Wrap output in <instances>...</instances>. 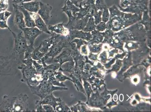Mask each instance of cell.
Returning a JSON list of instances; mask_svg holds the SVG:
<instances>
[{"mask_svg":"<svg viewBox=\"0 0 151 112\" xmlns=\"http://www.w3.org/2000/svg\"><path fill=\"white\" fill-rule=\"evenodd\" d=\"M0 28L2 29L7 28L11 32L12 31L7 24V21H0Z\"/></svg>","mask_w":151,"mask_h":112,"instance_id":"37","label":"cell"},{"mask_svg":"<svg viewBox=\"0 0 151 112\" xmlns=\"http://www.w3.org/2000/svg\"><path fill=\"white\" fill-rule=\"evenodd\" d=\"M48 28L49 31L63 36L68 37L69 30L65 27L64 23H59L54 26L49 25Z\"/></svg>","mask_w":151,"mask_h":112,"instance_id":"14","label":"cell"},{"mask_svg":"<svg viewBox=\"0 0 151 112\" xmlns=\"http://www.w3.org/2000/svg\"><path fill=\"white\" fill-rule=\"evenodd\" d=\"M90 18L89 16H86L82 19H76L75 21L68 27V29L69 30L82 29L86 26Z\"/></svg>","mask_w":151,"mask_h":112,"instance_id":"17","label":"cell"},{"mask_svg":"<svg viewBox=\"0 0 151 112\" xmlns=\"http://www.w3.org/2000/svg\"><path fill=\"white\" fill-rule=\"evenodd\" d=\"M40 0H13L12 2L13 4H16L18 5H20L23 3L31 2L32 1H40Z\"/></svg>","mask_w":151,"mask_h":112,"instance_id":"36","label":"cell"},{"mask_svg":"<svg viewBox=\"0 0 151 112\" xmlns=\"http://www.w3.org/2000/svg\"><path fill=\"white\" fill-rule=\"evenodd\" d=\"M150 2V0H130L129 6L122 11L133 14H142L144 11L149 10Z\"/></svg>","mask_w":151,"mask_h":112,"instance_id":"5","label":"cell"},{"mask_svg":"<svg viewBox=\"0 0 151 112\" xmlns=\"http://www.w3.org/2000/svg\"><path fill=\"white\" fill-rule=\"evenodd\" d=\"M130 0H120V4L118 5L119 9L121 11L126 9L130 5Z\"/></svg>","mask_w":151,"mask_h":112,"instance_id":"31","label":"cell"},{"mask_svg":"<svg viewBox=\"0 0 151 112\" xmlns=\"http://www.w3.org/2000/svg\"><path fill=\"white\" fill-rule=\"evenodd\" d=\"M55 110V112L67 111L68 108L65 103L62 101L56 106Z\"/></svg>","mask_w":151,"mask_h":112,"instance_id":"25","label":"cell"},{"mask_svg":"<svg viewBox=\"0 0 151 112\" xmlns=\"http://www.w3.org/2000/svg\"><path fill=\"white\" fill-rule=\"evenodd\" d=\"M29 13L32 18L34 20L36 27L42 33L51 35V33L48 28L47 25L45 23L40 15L37 13Z\"/></svg>","mask_w":151,"mask_h":112,"instance_id":"11","label":"cell"},{"mask_svg":"<svg viewBox=\"0 0 151 112\" xmlns=\"http://www.w3.org/2000/svg\"><path fill=\"white\" fill-rule=\"evenodd\" d=\"M9 0H0V13L6 11L9 7Z\"/></svg>","mask_w":151,"mask_h":112,"instance_id":"29","label":"cell"},{"mask_svg":"<svg viewBox=\"0 0 151 112\" xmlns=\"http://www.w3.org/2000/svg\"><path fill=\"white\" fill-rule=\"evenodd\" d=\"M68 54L66 51H63L61 53L53 58L52 63H58L60 64V67L61 65L66 62L68 60Z\"/></svg>","mask_w":151,"mask_h":112,"instance_id":"20","label":"cell"},{"mask_svg":"<svg viewBox=\"0 0 151 112\" xmlns=\"http://www.w3.org/2000/svg\"><path fill=\"white\" fill-rule=\"evenodd\" d=\"M68 37L63 36L61 40L53 45L44 57L41 60L40 63L45 62L47 65L52 63L53 58L58 55L64 47H66Z\"/></svg>","mask_w":151,"mask_h":112,"instance_id":"4","label":"cell"},{"mask_svg":"<svg viewBox=\"0 0 151 112\" xmlns=\"http://www.w3.org/2000/svg\"><path fill=\"white\" fill-rule=\"evenodd\" d=\"M51 36L42 42L39 45V50L46 55L51 47L54 44L60 41L63 37V35L51 32Z\"/></svg>","mask_w":151,"mask_h":112,"instance_id":"8","label":"cell"},{"mask_svg":"<svg viewBox=\"0 0 151 112\" xmlns=\"http://www.w3.org/2000/svg\"><path fill=\"white\" fill-rule=\"evenodd\" d=\"M108 9L110 11V17L106 26L114 30L125 28L142 20V14H133L121 11L116 5H114Z\"/></svg>","mask_w":151,"mask_h":112,"instance_id":"1","label":"cell"},{"mask_svg":"<svg viewBox=\"0 0 151 112\" xmlns=\"http://www.w3.org/2000/svg\"><path fill=\"white\" fill-rule=\"evenodd\" d=\"M11 32L14 40V47L12 52L19 55H24L28 45L27 40L24 38L23 31H21L17 34H16L13 31Z\"/></svg>","mask_w":151,"mask_h":112,"instance_id":"6","label":"cell"},{"mask_svg":"<svg viewBox=\"0 0 151 112\" xmlns=\"http://www.w3.org/2000/svg\"><path fill=\"white\" fill-rule=\"evenodd\" d=\"M103 11L99 10L97 11L93 16L94 17L95 24L97 25L102 21V16Z\"/></svg>","mask_w":151,"mask_h":112,"instance_id":"27","label":"cell"},{"mask_svg":"<svg viewBox=\"0 0 151 112\" xmlns=\"http://www.w3.org/2000/svg\"><path fill=\"white\" fill-rule=\"evenodd\" d=\"M18 69L22 76L21 82L26 83L28 87L37 86L44 80L42 74L38 73L33 65H27L22 63Z\"/></svg>","mask_w":151,"mask_h":112,"instance_id":"2","label":"cell"},{"mask_svg":"<svg viewBox=\"0 0 151 112\" xmlns=\"http://www.w3.org/2000/svg\"><path fill=\"white\" fill-rule=\"evenodd\" d=\"M95 2V5L97 11H103L104 8L107 7L105 0H96Z\"/></svg>","mask_w":151,"mask_h":112,"instance_id":"26","label":"cell"},{"mask_svg":"<svg viewBox=\"0 0 151 112\" xmlns=\"http://www.w3.org/2000/svg\"><path fill=\"white\" fill-rule=\"evenodd\" d=\"M97 26L96 28L97 30H104L106 27V23L104 22H101Z\"/></svg>","mask_w":151,"mask_h":112,"instance_id":"38","label":"cell"},{"mask_svg":"<svg viewBox=\"0 0 151 112\" xmlns=\"http://www.w3.org/2000/svg\"><path fill=\"white\" fill-rule=\"evenodd\" d=\"M53 74L55 78L60 82L63 83L65 80L68 79L66 76L63 74L62 71L59 69L55 71Z\"/></svg>","mask_w":151,"mask_h":112,"instance_id":"23","label":"cell"},{"mask_svg":"<svg viewBox=\"0 0 151 112\" xmlns=\"http://www.w3.org/2000/svg\"><path fill=\"white\" fill-rule=\"evenodd\" d=\"M45 112H55L53 106L48 104L42 105Z\"/></svg>","mask_w":151,"mask_h":112,"instance_id":"35","label":"cell"},{"mask_svg":"<svg viewBox=\"0 0 151 112\" xmlns=\"http://www.w3.org/2000/svg\"><path fill=\"white\" fill-rule=\"evenodd\" d=\"M48 80L50 82L51 84L55 86L65 87V85L63 84V83L60 82L57 80L55 77L54 74L51 75L49 77Z\"/></svg>","mask_w":151,"mask_h":112,"instance_id":"24","label":"cell"},{"mask_svg":"<svg viewBox=\"0 0 151 112\" xmlns=\"http://www.w3.org/2000/svg\"><path fill=\"white\" fill-rule=\"evenodd\" d=\"M0 111L12 112V99L7 95L4 96L3 101L0 104Z\"/></svg>","mask_w":151,"mask_h":112,"instance_id":"19","label":"cell"},{"mask_svg":"<svg viewBox=\"0 0 151 112\" xmlns=\"http://www.w3.org/2000/svg\"><path fill=\"white\" fill-rule=\"evenodd\" d=\"M75 6L79 8L83 1L86 0H69Z\"/></svg>","mask_w":151,"mask_h":112,"instance_id":"39","label":"cell"},{"mask_svg":"<svg viewBox=\"0 0 151 112\" xmlns=\"http://www.w3.org/2000/svg\"><path fill=\"white\" fill-rule=\"evenodd\" d=\"M29 87L32 94L37 96L40 98V100L52 93L53 91L67 89L65 87L55 86L53 85L48 80H43L38 85L35 86H29Z\"/></svg>","mask_w":151,"mask_h":112,"instance_id":"3","label":"cell"},{"mask_svg":"<svg viewBox=\"0 0 151 112\" xmlns=\"http://www.w3.org/2000/svg\"><path fill=\"white\" fill-rule=\"evenodd\" d=\"M29 97L26 94H21L12 99V112L29 111L28 101Z\"/></svg>","mask_w":151,"mask_h":112,"instance_id":"7","label":"cell"},{"mask_svg":"<svg viewBox=\"0 0 151 112\" xmlns=\"http://www.w3.org/2000/svg\"><path fill=\"white\" fill-rule=\"evenodd\" d=\"M110 17V13L109 9L107 7L103 9L102 13V21L104 22H108L109 20Z\"/></svg>","mask_w":151,"mask_h":112,"instance_id":"28","label":"cell"},{"mask_svg":"<svg viewBox=\"0 0 151 112\" xmlns=\"http://www.w3.org/2000/svg\"><path fill=\"white\" fill-rule=\"evenodd\" d=\"M35 104L36 106L35 111L45 112L40 100H37L36 101Z\"/></svg>","mask_w":151,"mask_h":112,"instance_id":"33","label":"cell"},{"mask_svg":"<svg viewBox=\"0 0 151 112\" xmlns=\"http://www.w3.org/2000/svg\"><path fill=\"white\" fill-rule=\"evenodd\" d=\"M40 101L42 105L48 104L50 105L53 106L54 109L56 106L62 101L61 98L55 97L53 95V93L47 96L43 99L40 100Z\"/></svg>","mask_w":151,"mask_h":112,"instance_id":"15","label":"cell"},{"mask_svg":"<svg viewBox=\"0 0 151 112\" xmlns=\"http://www.w3.org/2000/svg\"><path fill=\"white\" fill-rule=\"evenodd\" d=\"M52 6L49 4H45L40 1V9L38 14L48 25L49 20L52 17Z\"/></svg>","mask_w":151,"mask_h":112,"instance_id":"10","label":"cell"},{"mask_svg":"<svg viewBox=\"0 0 151 112\" xmlns=\"http://www.w3.org/2000/svg\"><path fill=\"white\" fill-rule=\"evenodd\" d=\"M40 46L35 48L32 55V58L34 60L40 61L41 60L45 55L39 50Z\"/></svg>","mask_w":151,"mask_h":112,"instance_id":"21","label":"cell"},{"mask_svg":"<svg viewBox=\"0 0 151 112\" xmlns=\"http://www.w3.org/2000/svg\"><path fill=\"white\" fill-rule=\"evenodd\" d=\"M94 1H95L96 0H94Z\"/></svg>","mask_w":151,"mask_h":112,"instance_id":"40","label":"cell"},{"mask_svg":"<svg viewBox=\"0 0 151 112\" xmlns=\"http://www.w3.org/2000/svg\"><path fill=\"white\" fill-rule=\"evenodd\" d=\"M19 9L23 13L24 16V21H25L26 27H35V24L33 19L32 18L29 12L26 10L22 6L18 5Z\"/></svg>","mask_w":151,"mask_h":112,"instance_id":"18","label":"cell"},{"mask_svg":"<svg viewBox=\"0 0 151 112\" xmlns=\"http://www.w3.org/2000/svg\"><path fill=\"white\" fill-rule=\"evenodd\" d=\"M43 65L44 70L42 73L44 80H48L50 76L54 74L55 71L58 70L60 67V64L58 63H53L50 65H47L45 62H42Z\"/></svg>","mask_w":151,"mask_h":112,"instance_id":"13","label":"cell"},{"mask_svg":"<svg viewBox=\"0 0 151 112\" xmlns=\"http://www.w3.org/2000/svg\"><path fill=\"white\" fill-rule=\"evenodd\" d=\"M13 6L15 13V24L19 29L21 30L27 27L24 21V15L22 12L19 9L18 5L13 4Z\"/></svg>","mask_w":151,"mask_h":112,"instance_id":"12","label":"cell"},{"mask_svg":"<svg viewBox=\"0 0 151 112\" xmlns=\"http://www.w3.org/2000/svg\"><path fill=\"white\" fill-rule=\"evenodd\" d=\"M87 25L86 26V28H93L95 27L94 18L93 17H91L89 18L88 21L87 22Z\"/></svg>","mask_w":151,"mask_h":112,"instance_id":"34","label":"cell"},{"mask_svg":"<svg viewBox=\"0 0 151 112\" xmlns=\"http://www.w3.org/2000/svg\"><path fill=\"white\" fill-rule=\"evenodd\" d=\"M12 14L11 12L6 11L0 13V21H7L8 18Z\"/></svg>","mask_w":151,"mask_h":112,"instance_id":"32","label":"cell"},{"mask_svg":"<svg viewBox=\"0 0 151 112\" xmlns=\"http://www.w3.org/2000/svg\"><path fill=\"white\" fill-rule=\"evenodd\" d=\"M65 4L68 9L72 12L73 16L76 17V13L79 11L80 9L75 6L69 0H66Z\"/></svg>","mask_w":151,"mask_h":112,"instance_id":"22","label":"cell"},{"mask_svg":"<svg viewBox=\"0 0 151 112\" xmlns=\"http://www.w3.org/2000/svg\"><path fill=\"white\" fill-rule=\"evenodd\" d=\"M33 65L35 67L36 70L37 72L40 73L42 74L43 73L44 70V68L43 65L40 63L37 62L36 61L34 60L33 61Z\"/></svg>","mask_w":151,"mask_h":112,"instance_id":"30","label":"cell"},{"mask_svg":"<svg viewBox=\"0 0 151 112\" xmlns=\"http://www.w3.org/2000/svg\"><path fill=\"white\" fill-rule=\"evenodd\" d=\"M21 30L23 31L24 38L27 40V43H29L28 45L32 46H34L35 40L42 33V31L36 27H26Z\"/></svg>","mask_w":151,"mask_h":112,"instance_id":"9","label":"cell"},{"mask_svg":"<svg viewBox=\"0 0 151 112\" xmlns=\"http://www.w3.org/2000/svg\"><path fill=\"white\" fill-rule=\"evenodd\" d=\"M19 6L23 7L29 13H37L40 9V1H32L23 3Z\"/></svg>","mask_w":151,"mask_h":112,"instance_id":"16","label":"cell"}]
</instances>
